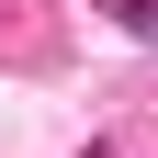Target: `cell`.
Wrapping results in <instances>:
<instances>
[{
    "instance_id": "obj_1",
    "label": "cell",
    "mask_w": 158,
    "mask_h": 158,
    "mask_svg": "<svg viewBox=\"0 0 158 158\" xmlns=\"http://www.w3.org/2000/svg\"><path fill=\"white\" fill-rule=\"evenodd\" d=\"M113 23H124L135 45H158V0H113Z\"/></svg>"
}]
</instances>
